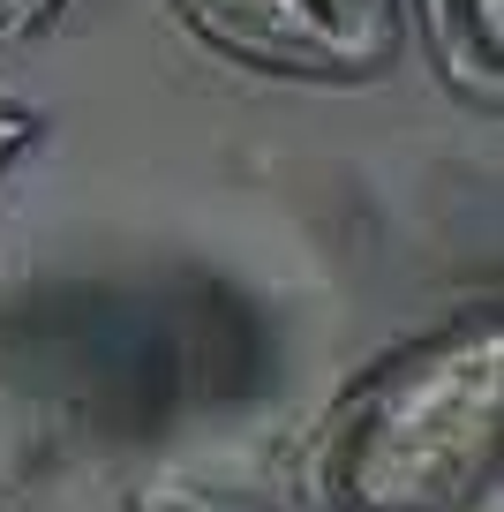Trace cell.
Here are the masks:
<instances>
[{"instance_id": "obj_1", "label": "cell", "mask_w": 504, "mask_h": 512, "mask_svg": "<svg viewBox=\"0 0 504 512\" xmlns=\"http://www.w3.org/2000/svg\"><path fill=\"white\" fill-rule=\"evenodd\" d=\"M504 467V309L474 294L316 415L294 512H482Z\"/></svg>"}, {"instance_id": "obj_2", "label": "cell", "mask_w": 504, "mask_h": 512, "mask_svg": "<svg viewBox=\"0 0 504 512\" xmlns=\"http://www.w3.org/2000/svg\"><path fill=\"white\" fill-rule=\"evenodd\" d=\"M204 53L279 83L354 91L399 68L407 0H166Z\"/></svg>"}, {"instance_id": "obj_3", "label": "cell", "mask_w": 504, "mask_h": 512, "mask_svg": "<svg viewBox=\"0 0 504 512\" xmlns=\"http://www.w3.org/2000/svg\"><path fill=\"white\" fill-rule=\"evenodd\" d=\"M422 46L437 83L474 113H497L504 98V0H414Z\"/></svg>"}, {"instance_id": "obj_4", "label": "cell", "mask_w": 504, "mask_h": 512, "mask_svg": "<svg viewBox=\"0 0 504 512\" xmlns=\"http://www.w3.org/2000/svg\"><path fill=\"white\" fill-rule=\"evenodd\" d=\"M121 512H294V505H271V497H256V490L204 482V475H143L136 490L121 497Z\"/></svg>"}, {"instance_id": "obj_5", "label": "cell", "mask_w": 504, "mask_h": 512, "mask_svg": "<svg viewBox=\"0 0 504 512\" xmlns=\"http://www.w3.org/2000/svg\"><path fill=\"white\" fill-rule=\"evenodd\" d=\"M38 144H46V113H38V106H23V98H8V91H0V181L16 174V166L31 159Z\"/></svg>"}, {"instance_id": "obj_6", "label": "cell", "mask_w": 504, "mask_h": 512, "mask_svg": "<svg viewBox=\"0 0 504 512\" xmlns=\"http://www.w3.org/2000/svg\"><path fill=\"white\" fill-rule=\"evenodd\" d=\"M68 0H0V53L23 46V38H38L46 23H61Z\"/></svg>"}]
</instances>
